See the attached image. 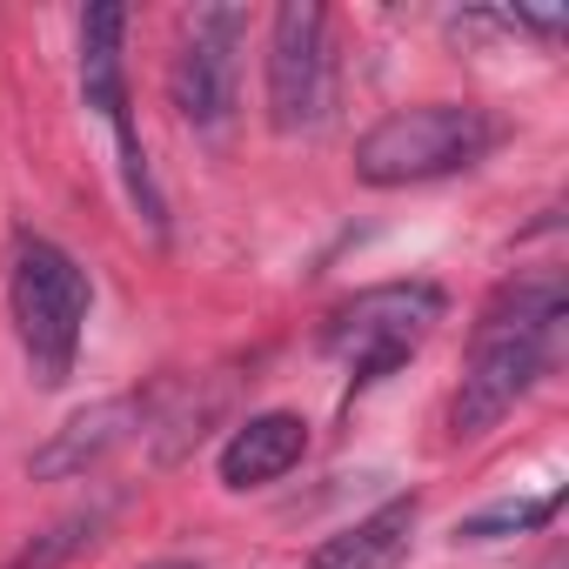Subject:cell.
I'll return each instance as SVG.
<instances>
[{
    "mask_svg": "<svg viewBox=\"0 0 569 569\" xmlns=\"http://www.w3.org/2000/svg\"><path fill=\"white\" fill-rule=\"evenodd\" d=\"M496 141H502V121H496L489 108H469V101L396 108V114H382V121L356 141V181H369V188L442 181V174L476 168Z\"/></svg>",
    "mask_w": 569,
    "mask_h": 569,
    "instance_id": "6da1fadb",
    "label": "cell"
},
{
    "mask_svg": "<svg viewBox=\"0 0 569 569\" xmlns=\"http://www.w3.org/2000/svg\"><path fill=\"white\" fill-rule=\"evenodd\" d=\"M8 302H14V329H21L34 382L61 389L74 376L81 329H88V274H81V261L48 234H14Z\"/></svg>",
    "mask_w": 569,
    "mask_h": 569,
    "instance_id": "7a4b0ae2",
    "label": "cell"
},
{
    "mask_svg": "<svg viewBox=\"0 0 569 569\" xmlns=\"http://www.w3.org/2000/svg\"><path fill=\"white\" fill-rule=\"evenodd\" d=\"M442 309H449V296L436 281H382V289H362L342 309H329L322 349L336 362H349L356 382H376L442 322Z\"/></svg>",
    "mask_w": 569,
    "mask_h": 569,
    "instance_id": "3957f363",
    "label": "cell"
},
{
    "mask_svg": "<svg viewBox=\"0 0 569 569\" xmlns=\"http://www.w3.org/2000/svg\"><path fill=\"white\" fill-rule=\"evenodd\" d=\"M329 101H336L329 8L322 0H281L268 21V121L281 134H309L329 121Z\"/></svg>",
    "mask_w": 569,
    "mask_h": 569,
    "instance_id": "277c9868",
    "label": "cell"
},
{
    "mask_svg": "<svg viewBox=\"0 0 569 569\" xmlns=\"http://www.w3.org/2000/svg\"><path fill=\"white\" fill-rule=\"evenodd\" d=\"M549 342L556 329H502V322H476V349L462 369V389L449 402V436H482L496 429L549 369Z\"/></svg>",
    "mask_w": 569,
    "mask_h": 569,
    "instance_id": "5b68a950",
    "label": "cell"
},
{
    "mask_svg": "<svg viewBox=\"0 0 569 569\" xmlns=\"http://www.w3.org/2000/svg\"><path fill=\"white\" fill-rule=\"evenodd\" d=\"M234 48H241L234 8H201L188 21L174 68H168V101L188 128H221L234 114Z\"/></svg>",
    "mask_w": 569,
    "mask_h": 569,
    "instance_id": "8992f818",
    "label": "cell"
},
{
    "mask_svg": "<svg viewBox=\"0 0 569 569\" xmlns=\"http://www.w3.org/2000/svg\"><path fill=\"white\" fill-rule=\"evenodd\" d=\"M148 429V402L141 396H108V402H88L74 409L34 456H28V476L34 482H68V476H88L101 469L114 449H128L134 436Z\"/></svg>",
    "mask_w": 569,
    "mask_h": 569,
    "instance_id": "52a82bcc",
    "label": "cell"
},
{
    "mask_svg": "<svg viewBox=\"0 0 569 569\" xmlns=\"http://www.w3.org/2000/svg\"><path fill=\"white\" fill-rule=\"evenodd\" d=\"M309 449V422L289 416V409H261L248 416L228 442H221V482L228 489H261V482H281Z\"/></svg>",
    "mask_w": 569,
    "mask_h": 569,
    "instance_id": "ba28073f",
    "label": "cell"
},
{
    "mask_svg": "<svg viewBox=\"0 0 569 569\" xmlns=\"http://www.w3.org/2000/svg\"><path fill=\"white\" fill-rule=\"evenodd\" d=\"M121 41H128V8L101 0L81 14V101L121 128L128 121V68H121Z\"/></svg>",
    "mask_w": 569,
    "mask_h": 569,
    "instance_id": "9c48e42d",
    "label": "cell"
},
{
    "mask_svg": "<svg viewBox=\"0 0 569 569\" xmlns=\"http://www.w3.org/2000/svg\"><path fill=\"white\" fill-rule=\"evenodd\" d=\"M409 536H416V496H396V502L369 509L362 522L336 529L302 569H389V562L409 549Z\"/></svg>",
    "mask_w": 569,
    "mask_h": 569,
    "instance_id": "30bf717a",
    "label": "cell"
},
{
    "mask_svg": "<svg viewBox=\"0 0 569 569\" xmlns=\"http://www.w3.org/2000/svg\"><path fill=\"white\" fill-rule=\"evenodd\" d=\"M562 509V489H549V496H529V502H496V509H482V516H469L456 536L462 542H496V536H522V529H542L549 516Z\"/></svg>",
    "mask_w": 569,
    "mask_h": 569,
    "instance_id": "8fae6325",
    "label": "cell"
},
{
    "mask_svg": "<svg viewBox=\"0 0 569 569\" xmlns=\"http://www.w3.org/2000/svg\"><path fill=\"white\" fill-rule=\"evenodd\" d=\"M81 529H94V522H88V516H74V522H54V529H48V536H34V542H28V549L8 562V569H61V562L81 549Z\"/></svg>",
    "mask_w": 569,
    "mask_h": 569,
    "instance_id": "7c38bea8",
    "label": "cell"
},
{
    "mask_svg": "<svg viewBox=\"0 0 569 569\" xmlns=\"http://www.w3.org/2000/svg\"><path fill=\"white\" fill-rule=\"evenodd\" d=\"M148 569H201V562H148Z\"/></svg>",
    "mask_w": 569,
    "mask_h": 569,
    "instance_id": "4fadbf2b",
    "label": "cell"
},
{
    "mask_svg": "<svg viewBox=\"0 0 569 569\" xmlns=\"http://www.w3.org/2000/svg\"><path fill=\"white\" fill-rule=\"evenodd\" d=\"M542 569H569V562H562V556H549V562H542Z\"/></svg>",
    "mask_w": 569,
    "mask_h": 569,
    "instance_id": "5bb4252c",
    "label": "cell"
}]
</instances>
